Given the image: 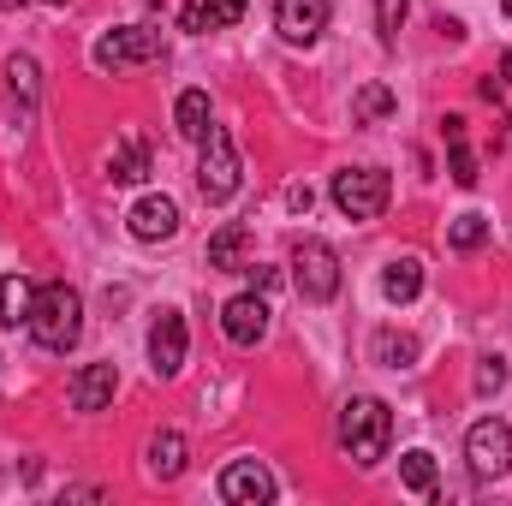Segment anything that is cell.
<instances>
[{"mask_svg": "<svg viewBox=\"0 0 512 506\" xmlns=\"http://www.w3.org/2000/svg\"><path fill=\"white\" fill-rule=\"evenodd\" d=\"M185 459H191V447H185L179 429H161V435L149 441V477L173 483V477H185Z\"/></svg>", "mask_w": 512, "mask_h": 506, "instance_id": "17", "label": "cell"}, {"mask_svg": "<svg viewBox=\"0 0 512 506\" xmlns=\"http://www.w3.org/2000/svg\"><path fill=\"white\" fill-rule=\"evenodd\" d=\"M310 203H316L310 185H286V209H292V215H310Z\"/></svg>", "mask_w": 512, "mask_h": 506, "instance_id": "29", "label": "cell"}, {"mask_svg": "<svg viewBox=\"0 0 512 506\" xmlns=\"http://www.w3.org/2000/svg\"><path fill=\"white\" fill-rule=\"evenodd\" d=\"M245 274H251V292H268V286L280 280V274H274V268H262V262H245Z\"/></svg>", "mask_w": 512, "mask_h": 506, "instance_id": "30", "label": "cell"}, {"mask_svg": "<svg viewBox=\"0 0 512 506\" xmlns=\"http://www.w3.org/2000/svg\"><path fill=\"white\" fill-rule=\"evenodd\" d=\"M126 227H131V239L161 245V239H173V233H179V203H173V197H143V203H131Z\"/></svg>", "mask_w": 512, "mask_h": 506, "instance_id": "12", "label": "cell"}, {"mask_svg": "<svg viewBox=\"0 0 512 506\" xmlns=\"http://www.w3.org/2000/svg\"><path fill=\"white\" fill-rule=\"evenodd\" d=\"M501 6H507V18H512V0H501Z\"/></svg>", "mask_w": 512, "mask_h": 506, "instance_id": "32", "label": "cell"}, {"mask_svg": "<svg viewBox=\"0 0 512 506\" xmlns=\"http://www.w3.org/2000/svg\"><path fill=\"white\" fill-rule=\"evenodd\" d=\"M221 501H227V506L274 501V471H268L262 459H233V465L221 471Z\"/></svg>", "mask_w": 512, "mask_h": 506, "instance_id": "10", "label": "cell"}, {"mask_svg": "<svg viewBox=\"0 0 512 506\" xmlns=\"http://www.w3.org/2000/svg\"><path fill=\"white\" fill-rule=\"evenodd\" d=\"M245 167H239V149H233V131L227 126H209L203 131V161H197V191L209 203H233Z\"/></svg>", "mask_w": 512, "mask_h": 506, "instance_id": "4", "label": "cell"}, {"mask_svg": "<svg viewBox=\"0 0 512 506\" xmlns=\"http://www.w3.org/2000/svg\"><path fill=\"white\" fill-rule=\"evenodd\" d=\"M245 18V0H185L179 6V30L209 36V30H233Z\"/></svg>", "mask_w": 512, "mask_h": 506, "instance_id": "13", "label": "cell"}, {"mask_svg": "<svg viewBox=\"0 0 512 506\" xmlns=\"http://www.w3.org/2000/svg\"><path fill=\"white\" fill-rule=\"evenodd\" d=\"M30 304H36V286L24 274H0V328H30Z\"/></svg>", "mask_w": 512, "mask_h": 506, "instance_id": "19", "label": "cell"}, {"mask_svg": "<svg viewBox=\"0 0 512 506\" xmlns=\"http://www.w3.org/2000/svg\"><path fill=\"white\" fill-rule=\"evenodd\" d=\"M399 30H405V0H376V36L393 48V42H399Z\"/></svg>", "mask_w": 512, "mask_h": 506, "instance_id": "27", "label": "cell"}, {"mask_svg": "<svg viewBox=\"0 0 512 506\" xmlns=\"http://www.w3.org/2000/svg\"><path fill=\"white\" fill-rule=\"evenodd\" d=\"M483 239H489V221H483L477 209H465V215L453 221V233H447V245H453V251H477Z\"/></svg>", "mask_w": 512, "mask_h": 506, "instance_id": "26", "label": "cell"}, {"mask_svg": "<svg viewBox=\"0 0 512 506\" xmlns=\"http://www.w3.org/2000/svg\"><path fill=\"white\" fill-rule=\"evenodd\" d=\"M399 477H405V489H411V495H435V489H441V471H435V453H423V447L399 459Z\"/></svg>", "mask_w": 512, "mask_h": 506, "instance_id": "22", "label": "cell"}, {"mask_svg": "<svg viewBox=\"0 0 512 506\" xmlns=\"http://www.w3.org/2000/svg\"><path fill=\"white\" fill-rule=\"evenodd\" d=\"M417 292H423V262L417 256H393L382 268V298L387 304H411Z\"/></svg>", "mask_w": 512, "mask_h": 506, "instance_id": "18", "label": "cell"}, {"mask_svg": "<svg viewBox=\"0 0 512 506\" xmlns=\"http://www.w3.org/2000/svg\"><path fill=\"white\" fill-rule=\"evenodd\" d=\"M173 126H179V137L203 143V131L215 126V120H209V96H203V90H185V96L173 102Z\"/></svg>", "mask_w": 512, "mask_h": 506, "instance_id": "21", "label": "cell"}, {"mask_svg": "<svg viewBox=\"0 0 512 506\" xmlns=\"http://www.w3.org/2000/svg\"><path fill=\"white\" fill-rule=\"evenodd\" d=\"M292 286L304 304H334L340 292V256L328 239H298L292 245Z\"/></svg>", "mask_w": 512, "mask_h": 506, "instance_id": "3", "label": "cell"}, {"mask_svg": "<svg viewBox=\"0 0 512 506\" xmlns=\"http://www.w3.org/2000/svg\"><path fill=\"white\" fill-rule=\"evenodd\" d=\"M149 370L155 376H179L185 370V316L179 310H161L155 328H149Z\"/></svg>", "mask_w": 512, "mask_h": 506, "instance_id": "11", "label": "cell"}, {"mask_svg": "<svg viewBox=\"0 0 512 506\" xmlns=\"http://www.w3.org/2000/svg\"><path fill=\"white\" fill-rule=\"evenodd\" d=\"M501 387H507V358H483V364H477V393L489 399V393H501Z\"/></svg>", "mask_w": 512, "mask_h": 506, "instance_id": "28", "label": "cell"}, {"mask_svg": "<svg viewBox=\"0 0 512 506\" xmlns=\"http://www.w3.org/2000/svg\"><path fill=\"white\" fill-rule=\"evenodd\" d=\"M387 441H393V411H387V399L358 393V399L340 405V447L352 453L358 471H376V465H382Z\"/></svg>", "mask_w": 512, "mask_h": 506, "instance_id": "1", "label": "cell"}, {"mask_svg": "<svg viewBox=\"0 0 512 506\" xmlns=\"http://www.w3.org/2000/svg\"><path fill=\"white\" fill-rule=\"evenodd\" d=\"M387 203H393V179L382 167H346L334 173V209L346 221H376Z\"/></svg>", "mask_w": 512, "mask_h": 506, "instance_id": "5", "label": "cell"}, {"mask_svg": "<svg viewBox=\"0 0 512 506\" xmlns=\"http://www.w3.org/2000/svg\"><path fill=\"white\" fill-rule=\"evenodd\" d=\"M465 459H471V471L489 483V477H507L512 471V429L501 417H483V423H471V435H465Z\"/></svg>", "mask_w": 512, "mask_h": 506, "instance_id": "6", "label": "cell"}, {"mask_svg": "<svg viewBox=\"0 0 512 506\" xmlns=\"http://www.w3.org/2000/svg\"><path fill=\"white\" fill-rule=\"evenodd\" d=\"M245 262H251V227H245V221H227V227L209 239V268H215V274H245Z\"/></svg>", "mask_w": 512, "mask_h": 506, "instance_id": "15", "label": "cell"}, {"mask_svg": "<svg viewBox=\"0 0 512 506\" xmlns=\"http://www.w3.org/2000/svg\"><path fill=\"white\" fill-rule=\"evenodd\" d=\"M0 6H18V0H0ZM48 6H66V0H48Z\"/></svg>", "mask_w": 512, "mask_h": 506, "instance_id": "31", "label": "cell"}, {"mask_svg": "<svg viewBox=\"0 0 512 506\" xmlns=\"http://www.w3.org/2000/svg\"><path fill=\"white\" fill-rule=\"evenodd\" d=\"M143 6H155V0H143Z\"/></svg>", "mask_w": 512, "mask_h": 506, "instance_id": "33", "label": "cell"}, {"mask_svg": "<svg viewBox=\"0 0 512 506\" xmlns=\"http://www.w3.org/2000/svg\"><path fill=\"white\" fill-rule=\"evenodd\" d=\"M221 334H227L239 352H251L256 340L268 334V298H262V292H239V298H227V304H221Z\"/></svg>", "mask_w": 512, "mask_h": 506, "instance_id": "8", "label": "cell"}, {"mask_svg": "<svg viewBox=\"0 0 512 506\" xmlns=\"http://www.w3.org/2000/svg\"><path fill=\"white\" fill-rule=\"evenodd\" d=\"M6 84H12V96L30 108V102H36V90H42V66H36L30 54H12V60H6Z\"/></svg>", "mask_w": 512, "mask_h": 506, "instance_id": "23", "label": "cell"}, {"mask_svg": "<svg viewBox=\"0 0 512 506\" xmlns=\"http://www.w3.org/2000/svg\"><path fill=\"white\" fill-rule=\"evenodd\" d=\"M441 137H447V173H453V185H477V155H471V143H465V120L459 114H447L441 120Z\"/></svg>", "mask_w": 512, "mask_h": 506, "instance_id": "16", "label": "cell"}, {"mask_svg": "<svg viewBox=\"0 0 512 506\" xmlns=\"http://www.w3.org/2000/svg\"><path fill=\"white\" fill-rule=\"evenodd\" d=\"M108 179H114V185H137V179H149V143H143V137H120V143H114V155H108Z\"/></svg>", "mask_w": 512, "mask_h": 506, "instance_id": "20", "label": "cell"}, {"mask_svg": "<svg viewBox=\"0 0 512 506\" xmlns=\"http://www.w3.org/2000/svg\"><path fill=\"white\" fill-rule=\"evenodd\" d=\"M387 114H393V90H387V84H364L358 102H352V120H358V126H376Z\"/></svg>", "mask_w": 512, "mask_h": 506, "instance_id": "24", "label": "cell"}, {"mask_svg": "<svg viewBox=\"0 0 512 506\" xmlns=\"http://www.w3.org/2000/svg\"><path fill=\"white\" fill-rule=\"evenodd\" d=\"M376 358H382L387 370H411L417 364V340L411 334H382L376 340Z\"/></svg>", "mask_w": 512, "mask_h": 506, "instance_id": "25", "label": "cell"}, {"mask_svg": "<svg viewBox=\"0 0 512 506\" xmlns=\"http://www.w3.org/2000/svg\"><path fill=\"white\" fill-rule=\"evenodd\" d=\"M84 334V298L66 286V280H48L36 286V304H30V340L42 352H72Z\"/></svg>", "mask_w": 512, "mask_h": 506, "instance_id": "2", "label": "cell"}, {"mask_svg": "<svg viewBox=\"0 0 512 506\" xmlns=\"http://www.w3.org/2000/svg\"><path fill=\"white\" fill-rule=\"evenodd\" d=\"M114 387H120V370L114 364H84L72 376V411H108L114 405Z\"/></svg>", "mask_w": 512, "mask_h": 506, "instance_id": "14", "label": "cell"}, {"mask_svg": "<svg viewBox=\"0 0 512 506\" xmlns=\"http://www.w3.org/2000/svg\"><path fill=\"white\" fill-rule=\"evenodd\" d=\"M149 60H161V30L131 24V30H108V36L96 42V66H102V72H120V66H149Z\"/></svg>", "mask_w": 512, "mask_h": 506, "instance_id": "7", "label": "cell"}, {"mask_svg": "<svg viewBox=\"0 0 512 506\" xmlns=\"http://www.w3.org/2000/svg\"><path fill=\"white\" fill-rule=\"evenodd\" d=\"M274 30L292 48H310L328 30V0H274Z\"/></svg>", "mask_w": 512, "mask_h": 506, "instance_id": "9", "label": "cell"}]
</instances>
